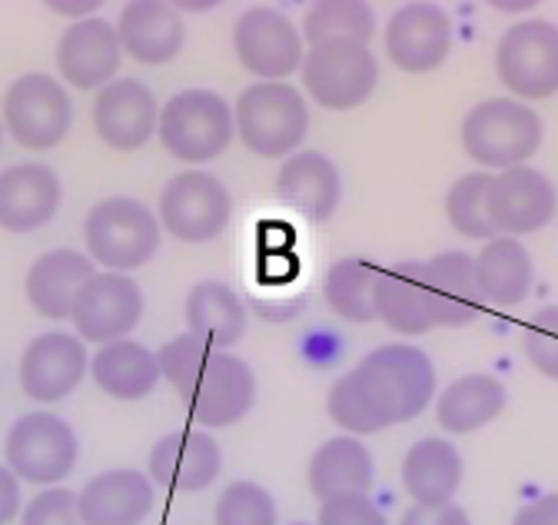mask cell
Returning <instances> with one entry per match:
<instances>
[{
  "instance_id": "1",
  "label": "cell",
  "mask_w": 558,
  "mask_h": 525,
  "mask_svg": "<svg viewBox=\"0 0 558 525\" xmlns=\"http://www.w3.org/2000/svg\"><path fill=\"white\" fill-rule=\"evenodd\" d=\"M433 396L436 366L429 356L409 343H389L332 382L326 410L336 426L360 439L423 416Z\"/></svg>"
},
{
  "instance_id": "2",
  "label": "cell",
  "mask_w": 558,
  "mask_h": 525,
  "mask_svg": "<svg viewBox=\"0 0 558 525\" xmlns=\"http://www.w3.org/2000/svg\"><path fill=\"white\" fill-rule=\"evenodd\" d=\"M160 376L177 389L186 413L206 429H227L250 416L256 403V376L246 359L217 350L190 333L157 350Z\"/></svg>"
},
{
  "instance_id": "3",
  "label": "cell",
  "mask_w": 558,
  "mask_h": 525,
  "mask_svg": "<svg viewBox=\"0 0 558 525\" xmlns=\"http://www.w3.org/2000/svg\"><path fill=\"white\" fill-rule=\"evenodd\" d=\"M462 150L478 167L488 170H512L525 167L545 141V123L515 97H488L475 103L462 120Z\"/></svg>"
},
{
  "instance_id": "4",
  "label": "cell",
  "mask_w": 558,
  "mask_h": 525,
  "mask_svg": "<svg viewBox=\"0 0 558 525\" xmlns=\"http://www.w3.org/2000/svg\"><path fill=\"white\" fill-rule=\"evenodd\" d=\"M160 217L136 196H107L84 217L87 256L107 273H130L147 267L160 249Z\"/></svg>"
},
{
  "instance_id": "5",
  "label": "cell",
  "mask_w": 558,
  "mask_h": 525,
  "mask_svg": "<svg viewBox=\"0 0 558 525\" xmlns=\"http://www.w3.org/2000/svg\"><path fill=\"white\" fill-rule=\"evenodd\" d=\"M236 134L256 157L279 160L293 157L310 134V107L293 84H253L236 97L233 107Z\"/></svg>"
},
{
  "instance_id": "6",
  "label": "cell",
  "mask_w": 558,
  "mask_h": 525,
  "mask_svg": "<svg viewBox=\"0 0 558 525\" xmlns=\"http://www.w3.org/2000/svg\"><path fill=\"white\" fill-rule=\"evenodd\" d=\"M233 107L217 90H180L160 107L157 137L163 150L183 163L199 167L217 160L233 144Z\"/></svg>"
},
{
  "instance_id": "7",
  "label": "cell",
  "mask_w": 558,
  "mask_h": 525,
  "mask_svg": "<svg viewBox=\"0 0 558 525\" xmlns=\"http://www.w3.org/2000/svg\"><path fill=\"white\" fill-rule=\"evenodd\" d=\"M303 87L313 103L323 110H356L363 107L379 84V60L369 44L329 40L310 47L303 57Z\"/></svg>"
},
{
  "instance_id": "8",
  "label": "cell",
  "mask_w": 558,
  "mask_h": 525,
  "mask_svg": "<svg viewBox=\"0 0 558 525\" xmlns=\"http://www.w3.org/2000/svg\"><path fill=\"white\" fill-rule=\"evenodd\" d=\"M77 455V432L57 413H27L8 429L4 439V466L31 486H60L74 473Z\"/></svg>"
},
{
  "instance_id": "9",
  "label": "cell",
  "mask_w": 558,
  "mask_h": 525,
  "mask_svg": "<svg viewBox=\"0 0 558 525\" xmlns=\"http://www.w3.org/2000/svg\"><path fill=\"white\" fill-rule=\"evenodd\" d=\"M70 126H74V103L66 87L50 74H24L4 94V130L17 147L31 154L57 150Z\"/></svg>"
},
{
  "instance_id": "10",
  "label": "cell",
  "mask_w": 558,
  "mask_h": 525,
  "mask_svg": "<svg viewBox=\"0 0 558 525\" xmlns=\"http://www.w3.org/2000/svg\"><path fill=\"white\" fill-rule=\"evenodd\" d=\"M233 217L227 183L206 170H183L160 193V227L183 243H209L223 236Z\"/></svg>"
},
{
  "instance_id": "11",
  "label": "cell",
  "mask_w": 558,
  "mask_h": 525,
  "mask_svg": "<svg viewBox=\"0 0 558 525\" xmlns=\"http://www.w3.org/2000/svg\"><path fill=\"white\" fill-rule=\"evenodd\" d=\"M496 71L509 94L548 100L558 94V27L538 17L512 24L496 47Z\"/></svg>"
},
{
  "instance_id": "12",
  "label": "cell",
  "mask_w": 558,
  "mask_h": 525,
  "mask_svg": "<svg viewBox=\"0 0 558 525\" xmlns=\"http://www.w3.org/2000/svg\"><path fill=\"white\" fill-rule=\"evenodd\" d=\"M233 50L243 68L263 84H283L303 68V34L296 24L272 8H250L236 17Z\"/></svg>"
},
{
  "instance_id": "13",
  "label": "cell",
  "mask_w": 558,
  "mask_h": 525,
  "mask_svg": "<svg viewBox=\"0 0 558 525\" xmlns=\"http://www.w3.org/2000/svg\"><path fill=\"white\" fill-rule=\"evenodd\" d=\"M144 316V290L126 273H97L77 296L70 322L84 343H117L126 340Z\"/></svg>"
},
{
  "instance_id": "14",
  "label": "cell",
  "mask_w": 558,
  "mask_h": 525,
  "mask_svg": "<svg viewBox=\"0 0 558 525\" xmlns=\"http://www.w3.org/2000/svg\"><path fill=\"white\" fill-rule=\"evenodd\" d=\"M485 207H488V220H493L499 233L519 240L551 223L558 210V190L542 170L525 163V167L502 170L488 180Z\"/></svg>"
},
{
  "instance_id": "15",
  "label": "cell",
  "mask_w": 558,
  "mask_h": 525,
  "mask_svg": "<svg viewBox=\"0 0 558 525\" xmlns=\"http://www.w3.org/2000/svg\"><path fill=\"white\" fill-rule=\"evenodd\" d=\"M90 369V353L81 337L70 333H40L27 343L21 356V389L34 403H60L74 392Z\"/></svg>"
},
{
  "instance_id": "16",
  "label": "cell",
  "mask_w": 558,
  "mask_h": 525,
  "mask_svg": "<svg viewBox=\"0 0 558 525\" xmlns=\"http://www.w3.org/2000/svg\"><path fill=\"white\" fill-rule=\"evenodd\" d=\"M160 123V103L144 81L117 77L94 97L97 137L120 154L144 150Z\"/></svg>"
},
{
  "instance_id": "17",
  "label": "cell",
  "mask_w": 558,
  "mask_h": 525,
  "mask_svg": "<svg viewBox=\"0 0 558 525\" xmlns=\"http://www.w3.org/2000/svg\"><path fill=\"white\" fill-rule=\"evenodd\" d=\"M452 50V21L436 4H402L386 24V57L405 74L439 71Z\"/></svg>"
},
{
  "instance_id": "18",
  "label": "cell",
  "mask_w": 558,
  "mask_h": 525,
  "mask_svg": "<svg viewBox=\"0 0 558 525\" xmlns=\"http://www.w3.org/2000/svg\"><path fill=\"white\" fill-rule=\"evenodd\" d=\"M223 473V449L203 429L167 432L147 459V476L154 486L170 492H203Z\"/></svg>"
},
{
  "instance_id": "19",
  "label": "cell",
  "mask_w": 558,
  "mask_h": 525,
  "mask_svg": "<svg viewBox=\"0 0 558 525\" xmlns=\"http://www.w3.org/2000/svg\"><path fill=\"white\" fill-rule=\"evenodd\" d=\"M123 47L117 27L104 17L70 24L57 40V71L77 90H104L120 74Z\"/></svg>"
},
{
  "instance_id": "20",
  "label": "cell",
  "mask_w": 558,
  "mask_h": 525,
  "mask_svg": "<svg viewBox=\"0 0 558 525\" xmlns=\"http://www.w3.org/2000/svg\"><path fill=\"white\" fill-rule=\"evenodd\" d=\"M376 319L399 337H423L436 330V306L429 290L426 259H399L379 270L376 280Z\"/></svg>"
},
{
  "instance_id": "21",
  "label": "cell",
  "mask_w": 558,
  "mask_h": 525,
  "mask_svg": "<svg viewBox=\"0 0 558 525\" xmlns=\"http://www.w3.org/2000/svg\"><path fill=\"white\" fill-rule=\"evenodd\" d=\"M276 196L306 223H326L342 200L339 167L319 150H300L283 160L276 176Z\"/></svg>"
},
{
  "instance_id": "22",
  "label": "cell",
  "mask_w": 558,
  "mask_h": 525,
  "mask_svg": "<svg viewBox=\"0 0 558 525\" xmlns=\"http://www.w3.org/2000/svg\"><path fill=\"white\" fill-rule=\"evenodd\" d=\"M63 200L57 170L44 163H14L0 170V230L34 233L50 223Z\"/></svg>"
},
{
  "instance_id": "23",
  "label": "cell",
  "mask_w": 558,
  "mask_h": 525,
  "mask_svg": "<svg viewBox=\"0 0 558 525\" xmlns=\"http://www.w3.org/2000/svg\"><path fill=\"white\" fill-rule=\"evenodd\" d=\"M117 37L126 57L147 68H163L177 60L186 44V24L173 4L163 0H133L120 11Z\"/></svg>"
},
{
  "instance_id": "24",
  "label": "cell",
  "mask_w": 558,
  "mask_h": 525,
  "mask_svg": "<svg viewBox=\"0 0 558 525\" xmlns=\"http://www.w3.org/2000/svg\"><path fill=\"white\" fill-rule=\"evenodd\" d=\"M97 277L94 259L77 249H50L37 256L27 270V303L47 319H70L81 290Z\"/></svg>"
},
{
  "instance_id": "25",
  "label": "cell",
  "mask_w": 558,
  "mask_h": 525,
  "mask_svg": "<svg viewBox=\"0 0 558 525\" xmlns=\"http://www.w3.org/2000/svg\"><path fill=\"white\" fill-rule=\"evenodd\" d=\"M77 505L87 525H140L154 509V479L140 469H107L84 483Z\"/></svg>"
},
{
  "instance_id": "26",
  "label": "cell",
  "mask_w": 558,
  "mask_h": 525,
  "mask_svg": "<svg viewBox=\"0 0 558 525\" xmlns=\"http://www.w3.org/2000/svg\"><path fill=\"white\" fill-rule=\"evenodd\" d=\"M462 452L439 436L412 442L402 459V486L412 505H449L462 486Z\"/></svg>"
},
{
  "instance_id": "27",
  "label": "cell",
  "mask_w": 558,
  "mask_h": 525,
  "mask_svg": "<svg viewBox=\"0 0 558 525\" xmlns=\"http://www.w3.org/2000/svg\"><path fill=\"white\" fill-rule=\"evenodd\" d=\"M475 286L485 306H519L532 290V256L515 236H496L488 240L475 256Z\"/></svg>"
},
{
  "instance_id": "28",
  "label": "cell",
  "mask_w": 558,
  "mask_h": 525,
  "mask_svg": "<svg viewBox=\"0 0 558 525\" xmlns=\"http://www.w3.org/2000/svg\"><path fill=\"white\" fill-rule=\"evenodd\" d=\"M306 483L319 502L342 492H369L376 483L373 452L356 436H336L313 452Z\"/></svg>"
},
{
  "instance_id": "29",
  "label": "cell",
  "mask_w": 558,
  "mask_h": 525,
  "mask_svg": "<svg viewBox=\"0 0 558 525\" xmlns=\"http://www.w3.org/2000/svg\"><path fill=\"white\" fill-rule=\"evenodd\" d=\"M90 373H94L97 389H104L110 400L133 403V400L150 396V392L157 389L160 359L144 343L117 340V343H107L94 353Z\"/></svg>"
},
{
  "instance_id": "30",
  "label": "cell",
  "mask_w": 558,
  "mask_h": 525,
  "mask_svg": "<svg viewBox=\"0 0 558 525\" xmlns=\"http://www.w3.org/2000/svg\"><path fill=\"white\" fill-rule=\"evenodd\" d=\"M506 410V386L488 373H469L449 382L436 400V423L452 436L478 432Z\"/></svg>"
},
{
  "instance_id": "31",
  "label": "cell",
  "mask_w": 558,
  "mask_h": 525,
  "mask_svg": "<svg viewBox=\"0 0 558 525\" xmlns=\"http://www.w3.org/2000/svg\"><path fill=\"white\" fill-rule=\"evenodd\" d=\"M190 337L217 346V350H230L246 337V306L243 300L217 280H203L186 293V306H183Z\"/></svg>"
},
{
  "instance_id": "32",
  "label": "cell",
  "mask_w": 558,
  "mask_h": 525,
  "mask_svg": "<svg viewBox=\"0 0 558 525\" xmlns=\"http://www.w3.org/2000/svg\"><path fill=\"white\" fill-rule=\"evenodd\" d=\"M429 290L439 326H465L482 313V296L475 286V262L462 249H446L426 259Z\"/></svg>"
},
{
  "instance_id": "33",
  "label": "cell",
  "mask_w": 558,
  "mask_h": 525,
  "mask_svg": "<svg viewBox=\"0 0 558 525\" xmlns=\"http://www.w3.org/2000/svg\"><path fill=\"white\" fill-rule=\"evenodd\" d=\"M376 280L379 267L363 256H345L332 262V270L326 273L323 296L329 309L349 322H373L376 319Z\"/></svg>"
},
{
  "instance_id": "34",
  "label": "cell",
  "mask_w": 558,
  "mask_h": 525,
  "mask_svg": "<svg viewBox=\"0 0 558 525\" xmlns=\"http://www.w3.org/2000/svg\"><path fill=\"white\" fill-rule=\"evenodd\" d=\"M376 30V14L363 0H319L303 17V40L310 47L329 40H356L369 44Z\"/></svg>"
},
{
  "instance_id": "35",
  "label": "cell",
  "mask_w": 558,
  "mask_h": 525,
  "mask_svg": "<svg viewBox=\"0 0 558 525\" xmlns=\"http://www.w3.org/2000/svg\"><path fill=\"white\" fill-rule=\"evenodd\" d=\"M488 180L493 173L475 170L459 176L449 193H446V217L452 223L456 233L469 236V240H496V227L488 220V207H485V193H488Z\"/></svg>"
},
{
  "instance_id": "36",
  "label": "cell",
  "mask_w": 558,
  "mask_h": 525,
  "mask_svg": "<svg viewBox=\"0 0 558 525\" xmlns=\"http://www.w3.org/2000/svg\"><path fill=\"white\" fill-rule=\"evenodd\" d=\"M214 525H279L276 499L259 483H230L217 499Z\"/></svg>"
},
{
  "instance_id": "37",
  "label": "cell",
  "mask_w": 558,
  "mask_h": 525,
  "mask_svg": "<svg viewBox=\"0 0 558 525\" xmlns=\"http://www.w3.org/2000/svg\"><path fill=\"white\" fill-rule=\"evenodd\" d=\"M522 346L532 369L558 382V306H542L532 313L522 333Z\"/></svg>"
},
{
  "instance_id": "38",
  "label": "cell",
  "mask_w": 558,
  "mask_h": 525,
  "mask_svg": "<svg viewBox=\"0 0 558 525\" xmlns=\"http://www.w3.org/2000/svg\"><path fill=\"white\" fill-rule=\"evenodd\" d=\"M21 525H87L77 505V492L63 486L40 489L21 512Z\"/></svg>"
},
{
  "instance_id": "39",
  "label": "cell",
  "mask_w": 558,
  "mask_h": 525,
  "mask_svg": "<svg viewBox=\"0 0 558 525\" xmlns=\"http://www.w3.org/2000/svg\"><path fill=\"white\" fill-rule=\"evenodd\" d=\"M316 525H389V518L369 492H342L319 502Z\"/></svg>"
},
{
  "instance_id": "40",
  "label": "cell",
  "mask_w": 558,
  "mask_h": 525,
  "mask_svg": "<svg viewBox=\"0 0 558 525\" xmlns=\"http://www.w3.org/2000/svg\"><path fill=\"white\" fill-rule=\"evenodd\" d=\"M399 525H472V522L462 505L449 502V505H409Z\"/></svg>"
},
{
  "instance_id": "41",
  "label": "cell",
  "mask_w": 558,
  "mask_h": 525,
  "mask_svg": "<svg viewBox=\"0 0 558 525\" xmlns=\"http://www.w3.org/2000/svg\"><path fill=\"white\" fill-rule=\"evenodd\" d=\"M512 525H558V492L538 496L529 505H522Z\"/></svg>"
},
{
  "instance_id": "42",
  "label": "cell",
  "mask_w": 558,
  "mask_h": 525,
  "mask_svg": "<svg viewBox=\"0 0 558 525\" xmlns=\"http://www.w3.org/2000/svg\"><path fill=\"white\" fill-rule=\"evenodd\" d=\"M21 512V479L8 466H0V525H11Z\"/></svg>"
},
{
  "instance_id": "43",
  "label": "cell",
  "mask_w": 558,
  "mask_h": 525,
  "mask_svg": "<svg viewBox=\"0 0 558 525\" xmlns=\"http://www.w3.org/2000/svg\"><path fill=\"white\" fill-rule=\"evenodd\" d=\"M50 11L53 14H63V17H81V21H87V17H94L97 11H100V0H84V4H63V0H50Z\"/></svg>"
},
{
  "instance_id": "44",
  "label": "cell",
  "mask_w": 558,
  "mask_h": 525,
  "mask_svg": "<svg viewBox=\"0 0 558 525\" xmlns=\"http://www.w3.org/2000/svg\"><path fill=\"white\" fill-rule=\"evenodd\" d=\"M0 144H4V120H0Z\"/></svg>"
},
{
  "instance_id": "45",
  "label": "cell",
  "mask_w": 558,
  "mask_h": 525,
  "mask_svg": "<svg viewBox=\"0 0 558 525\" xmlns=\"http://www.w3.org/2000/svg\"><path fill=\"white\" fill-rule=\"evenodd\" d=\"M290 525H310V522H290Z\"/></svg>"
}]
</instances>
